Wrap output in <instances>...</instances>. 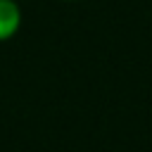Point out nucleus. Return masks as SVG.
I'll use <instances>...</instances> for the list:
<instances>
[{"mask_svg": "<svg viewBox=\"0 0 152 152\" xmlns=\"http://www.w3.org/2000/svg\"><path fill=\"white\" fill-rule=\"evenodd\" d=\"M21 7L17 0H0V43L10 40L21 28Z\"/></svg>", "mask_w": 152, "mask_h": 152, "instance_id": "f257e3e1", "label": "nucleus"}]
</instances>
